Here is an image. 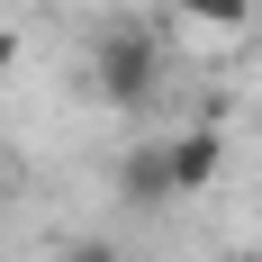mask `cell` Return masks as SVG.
<instances>
[{
    "label": "cell",
    "instance_id": "obj_1",
    "mask_svg": "<svg viewBox=\"0 0 262 262\" xmlns=\"http://www.w3.org/2000/svg\"><path fill=\"white\" fill-rule=\"evenodd\" d=\"M91 91H100V108H154V91H163V36L145 18H108L100 36H91Z\"/></svg>",
    "mask_w": 262,
    "mask_h": 262
},
{
    "label": "cell",
    "instance_id": "obj_2",
    "mask_svg": "<svg viewBox=\"0 0 262 262\" xmlns=\"http://www.w3.org/2000/svg\"><path fill=\"white\" fill-rule=\"evenodd\" d=\"M163 154H172V190H208L217 172H226V136L217 127H181V136H163Z\"/></svg>",
    "mask_w": 262,
    "mask_h": 262
},
{
    "label": "cell",
    "instance_id": "obj_3",
    "mask_svg": "<svg viewBox=\"0 0 262 262\" xmlns=\"http://www.w3.org/2000/svg\"><path fill=\"white\" fill-rule=\"evenodd\" d=\"M118 190H127L136 208H163V199H181V190H172V154H163V145H136V154L118 163Z\"/></svg>",
    "mask_w": 262,
    "mask_h": 262
},
{
    "label": "cell",
    "instance_id": "obj_4",
    "mask_svg": "<svg viewBox=\"0 0 262 262\" xmlns=\"http://www.w3.org/2000/svg\"><path fill=\"white\" fill-rule=\"evenodd\" d=\"M190 27H208V36H244V27L262 18V0H172Z\"/></svg>",
    "mask_w": 262,
    "mask_h": 262
},
{
    "label": "cell",
    "instance_id": "obj_5",
    "mask_svg": "<svg viewBox=\"0 0 262 262\" xmlns=\"http://www.w3.org/2000/svg\"><path fill=\"white\" fill-rule=\"evenodd\" d=\"M54 262H127V253H118L108 235H63V253H54Z\"/></svg>",
    "mask_w": 262,
    "mask_h": 262
},
{
    "label": "cell",
    "instance_id": "obj_6",
    "mask_svg": "<svg viewBox=\"0 0 262 262\" xmlns=\"http://www.w3.org/2000/svg\"><path fill=\"white\" fill-rule=\"evenodd\" d=\"M0 217H9V163H0Z\"/></svg>",
    "mask_w": 262,
    "mask_h": 262
}]
</instances>
